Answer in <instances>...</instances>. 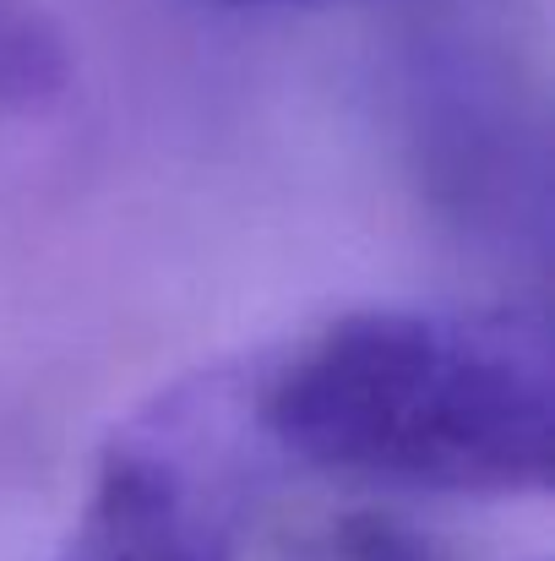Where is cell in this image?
<instances>
[{"label":"cell","mask_w":555,"mask_h":561,"mask_svg":"<svg viewBox=\"0 0 555 561\" xmlns=\"http://www.w3.org/2000/svg\"><path fill=\"white\" fill-rule=\"evenodd\" d=\"M322 561H447L430 540H419L414 529L392 524V518H344L327 546Z\"/></svg>","instance_id":"277c9868"},{"label":"cell","mask_w":555,"mask_h":561,"mask_svg":"<svg viewBox=\"0 0 555 561\" xmlns=\"http://www.w3.org/2000/svg\"><path fill=\"white\" fill-rule=\"evenodd\" d=\"M229 5H322V0H229Z\"/></svg>","instance_id":"5b68a950"},{"label":"cell","mask_w":555,"mask_h":561,"mask_svg":"<svg viewBox=\"0 0 555 561\" xmlns=\"http://www.w3.org/2000/svg\"><path fill=\"white\" fill-rule=\"evenodd\" d=\"M551 328L529 306H366L262 360L273 453L430 496L551 485Z\"/></svg>","instance_id":"6da1fadb"},{"label":"cell","mask_w":555,"mask_h":561,"mask_svg":"<svg viewBox=\"0 0 555 561\" xmlns=\"http://www.w3.org/2000/svg\"><path fill=\"white\" fill-rule=\"evenodd\" d=\"M267 458L262 360L175 376L99 447L60 561H234Z\"/></svg>","instance_id":"7a4b0ae2"},{"label":"cell","mask_w":555,"mask_h":561,"mask_svg":"<svg viewBox=\"0 0 555 561\" xmlns=\"http://www.w3.org/2000/svg\"><path fill=\"white\" fill-rule=\"evenodd\" d=\"M408 126L425 191L463 234L496 251L545 256V121L518 77L490 66L479 49L441 44L414 66Z\"/></svg>","instance_id":"3957f363"}]
</instances>
